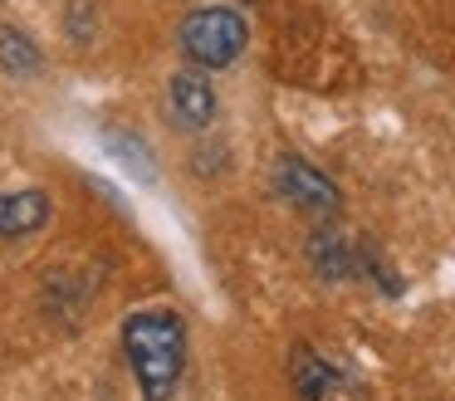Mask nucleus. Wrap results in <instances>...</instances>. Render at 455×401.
Listing matches in <instances>:
<instances>
[{"mask_svg": "<svg viewBox=\"0 0 455 401\" xmlns=\"http://www.w3.org/2000/svg\"><path fill=\"white\" fill-rule=\"evenodd\" d=\"M220 103H216V88H211L206 68H181V74H172L167 84V117L177 132L196 137L206 132L211 123H216Z\"/></svg>", "mask_w": 455, "mask_h": 401, "instance_id": "nucleus-5", "label": "nucleus"}, {"mask_svg": "<svg viewBox=\"0 0 455 401\" xmlns=\"http://www.w3.org/2000/svg\"><path fill=\"white\" fill-rule=\"evenodd\" d=\"M308 264H314L318 279L338 284V279H357V245L347 240V230L333 221H314V230H308V245H304Z\"/></svg>", "mask_w": 455, "mask_h": 401, "instance_id": "nucleus-6", "label": "nucleus"}, {"mask_svg": "<svg viewBox=\"0 0 455 401\" xmlns=\"http://www.w3.org/2000/svg\"><path fill=\"white\" fill-rule=\"evenodd\" d=\"M40 68H44V49L35 44L20 25H0V74L35 78Z\"/></svg>", "mask_w": 455, "mask_h": 401, "instance_id": "nucleus-8", "label": "nucleus"}, {"mask_svg": "<svg viewBox=\"0 0 455 401\" xmlns=\"http://www.w3.org/2000/svg\"><path fill=\"white\" fill-rule=\"evenodd\" d=\"M123 357L142 401H172L187 377V323L172 309H138L123 318Z\"/></svg>", "mask_w": 455, "mask_h": 401, "instance_id": "nucleus-1", "label": "nucleus"}, {"mask_svg": "<svg viewBox=\"0 0 455 401\" xmlns=\"http://www.w3.org/2000/svg\"><path fill=\"white\" fill-rule=\"evenodd\" d=\"M54 205L40 186H20V191H0V240H30L50 225Z\"/></svg>", "mask_w": 455, "mask_h": 401, "instance_id": "nucleus-7", "label": "nucleus"}, {"mask_svg": "<svg viewBox=\"0 0 455 401\" xmlns=\"http://www.w3.org/2000/svg\"><path fill=\"white\" fill-rule=\"evenodd\" d=\"M275 196L289 211L308 215V221H333L343 211V191L333 186V176L318 172L308 156H294V152H284L275 162Z\"/></svg>", "mask_w": 455, "mask_h": 401, "instance_id": "nucleus-4", "label": "nucleus"}, {"mask_svg": "<svg viewBox=\"0 0 455 401\" xmlns=\"http://www.w3.org/2000/svg\"><path fill=\"white\" fill-rule=\"evenodd\" d=\"M177 44H181V54H187L191 68H206L211 74V68H230L245 54L250 25H245V15L230 10V5H201L181 20Z\"/></svg>", "mask_w": 455, "mask_h": 401, "instance_id": "nucleus-2", "label": "nucleus"}, {"mask_svg": "<svg viewBox=\"0 0 455 401\" xmlns=\"http://www.w3.org/2000/svg\"><path fill=\"white\" fill-rule=\"evenodd\" d=\"M289 381L299 401H367V387L353 367L328 357L314 342H294L289 352Z\"/></svg>", "mask_w": 455, "mask_h": 401, "instance_id": "nucleus-3", "label": "nucleus"}]
</instances>
